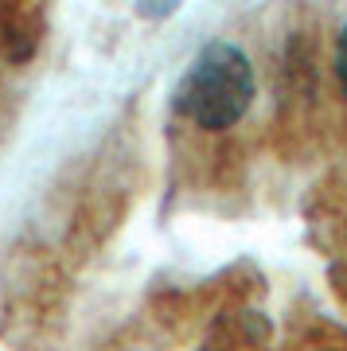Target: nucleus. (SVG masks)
<instances>
[{"mask_svg":"<svg viewBox=\"0 0 347 351\" xmlns=\"http://www.w3.org/2000/svg\"><path fill=\"white\" fill-rule=\"evenodd\" d=\"M180 4L184 0H136V12L145 16V20H168Z\"/></svg>","mask_w":347,"mask_h":351,"instance_id":"f03ea898","label":"nucleus"},{"mask_svg":"<svg viewBox=\"0 0 347 351\" xmlns=\"http://www.w3.org/2000/svg\"><path fill=\"white\" fill-rule=\"evenodd\" d=\"M335 75H339V86L347 94V27L339 32V43H335Z\"/></svg>","mask_w":347,"mask_h":351,"instance_id":"7ed1b4c3","label":"nucleus"},{"mask_svg":"<svg viewBox=\"0 0 347 351\" xmlns=\"http://www.w3.org/2000/svg\"><path fill=\"white\" fill-rule=\"evenodd\" d=\"M254 101V71L235 43H207L176 86V110L199 129H230Z\"/></svg>","mask_w":347,"mask_h":351,"instance_id":"f257e3e1","label":"nucleus"}]
</instances>
